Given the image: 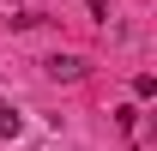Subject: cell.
<instances>
[{
	"label": "cell",
	"mask_w": 157,
	"mask_h": 151,
	"mask_svg": "<svg viewBox=\"0 0 157 151\" xmlns=\"http://www.w3.org/2000/svg\"><path fill=\"white\" fill-rule=\"evenodd\" d=\"M48 79H67V85H78V79H85V60H78V55H55V60H48Z\"/></svg>",
	"instance_id": "6da1fadb"
},
{
	"label": "cell",
	"mask_w": 157,
	"mask_h": 151,
	"mask_svg": "<svg viewBox=\"0 0 157 151\" xmlns=\"http://www.w3.org/2000/svg\"><path fill=\"white\" fill-rule=\"evenodd\" d=\"M85 12H91L97 24H109V0H85Z\"/></svg>",
	"instance_id": "7a4b0ae2"
},
{
	"label": "cell",
	"mask_w": 157,
	"mask_h": 151,
	"mask_svg": "<svg viewBox=\"0 0 157 151\" xmlns=\"http://www.w3.org/2000/svg\"><path fill=\"white\" fill-rule=\"evenodd\" d=\"M0 115H6V109H0Z\"/></svg>",
	"instance_id": "3957f363"
}]
</instances>
